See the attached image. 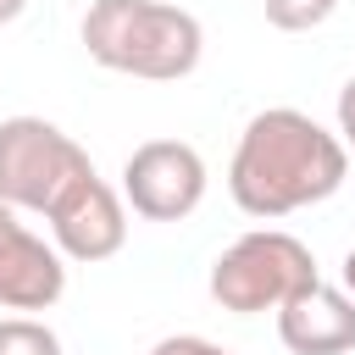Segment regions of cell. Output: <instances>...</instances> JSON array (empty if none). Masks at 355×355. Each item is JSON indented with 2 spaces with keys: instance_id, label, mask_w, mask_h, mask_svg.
Listing matches in <instances>:
<instances>
[{
  "instance_id": "1",
  "label": "cell",
  "mask_w": 355,
  "mask_h": 355,
  "mask_svg": "<svg viewBox=\"0 0 355 355\" xmlns=\"http://www.w3.org/2000/svg\"><path fill=\"white\" fill-rule=\"evenodd\" d=\"M344 166L349 150L322 122H311L294 105H272L250 116L227 166V189L250 216H288L300 205L327 200L344 183Z\"/></svg>"
},
{
  "instance_id": "2",
  "label": "cell",
  "mask_w": 355,
  "mask_h": 355,
  "mask_svg": "<svg viewBox=\"0 0 355 355\" xmlns=\"http://www.w3.org/2000/svg\"><path fill=\"white\" fill-rule=\"evenodd\" d=\"M200 44V22L166 0H94L83 11V50L111 72L172 83L194 72Z\"/></svg>"
},
{
  "instance_id": "3",
  "label": "cell",
  "mask_w": 355,
  "mask_h": 355,
  "mask_svg": "<svg viewBox=\"0 0 355 355\" xmlns=\"http://www.w3.org/2000/svg\"><path fill=\"white\" fill-rule=\"evenodd\" d=\"M311 283H316L311 250L294 233H277V227H255V233L233 239L211 266V300L222 311H239V316L277 311L288 294H300Z\"/></svg>"
},
{
  "instance_id": "4",
  "label": "cell",
  "mask_w": 355,
  "mask_h": 355,
  "mask_svg": "<svg viewBox=\"0 0 355 355\" xmlns=\"http://www.w3.org/2000/svg\"><path fill=\"white\" fill-rule=\"evenodd\" d=\"M89 155L44 116H6L0 122V200L17 211H50V200L78 178Z\"/></svg>"
},
{
  "instance_id": "5",
  "label": "cell",
  "mask_w": 355,
  "mask_h": 355,
  "mask_svg": "<svg viewBox=\"0 0 355 355\" xmlns=\"http://www.w3.org/2000/svg\"><path fill=\"white\" fill-rule=\"evenodd\" d=\"M122 194L150 222H178L205 194V161L183 139H144L122 166Z\"/></svg>"
},
{
  "instance_id": "6",
  "label": "cell",
  "mask_w": 355,
  "mask_h": 355,
  "mask_svg": "<svg viewBox=\"0 0 355 355\" xmlns=\"http://www.w3.org/2000/svg\"><path fill=\"white\" fill-rule=\"evenodd\" d=\"M44 216L55 227V244L72 261H105L128 239V211H122L116 189L105 178H94V166H83L78 178H67V189L50 200Z\"/></svg>"
},
{
  "instance_id": "7",
  "label": "cell",
  "mask_w": 355,
  "mask_h": 355,
  "mask_svg": "<svg viewBox=\"0 0 355 355\" xmlns=\"http://www.w3.org/2000/svg\"><path fill=\"white\" fill-rule=\"evenodd\" d=\"M67 288L61 255L17 222V205L0 200V305L11 311H50Z\"/></svg>"
},
{
  "instance_id": "8",
  "label": "cell",
  "mask_w": 355,
  "mask_h": 355,
  "mask_svg": "<svg viewBox=\"0 0 355 355\" xmlns=\"http://www.w3.org/2000/svg\"><path fill=\"white\" fill-rule=\"evenodd\" d=\"M277 338L294 355H344L355 349V300L316 277L277 305Z\"/></svg>"
},
{
  "instance_id": "9",
  "label": "cell",
  "mask_w": 355,
  "mask_h": 355,
  "mask_svg": "<svg viewBox=\"0 0 355 355\" xmlns=\"http://www.w3.org/2000/svg\"><path fill=\"white\" fill-rule=\"evenodd\" d=\"M0 355H61V338L33 316H6L0 322Z\"/></svg>"
},
{
  "instance_id": "10",
  "label": "cell",
  "mask_w": 355,
  "mask_h": 355,
  "mask_svg": "<svg viewBox=\"0 0 355 355\" xmlns=\"http://www.w3.org/2000/svg\"><path fill=\"white\" fill-rule=\"evenodd\" d=\"M333 6H338V0H266V22L283 28V33H305V28H316Z\"/></svg>"
},
{
  "instance_id": "11",
  "label": "cell",
  "mask_w": 355,
  "mask_h": 355,
  "mask_svg": "<svg viewBox=\"0 0 355 355\" xmlns=\"http://www.w3.org/2000/svg\"><path fill=\"white\" fill-rule=\"evenodd\" d=\"M150 355H227V349L211 344V338H194V333H172V338H161Z\"/></svg>"
},
{
  "instance_id": "12",
  "label": "cell",
  "mask_w": 355,
  "mask_h": 355,
  "mask_svg": "<svg viewBox=\"0 0 355 355\" xmlns=\"http://www.w3.org/2000/svg\"><path fill=\"white\" fill-rule=\"evenodd\" d=\"M338 133H344V144L355 150V78L338 89Z\"/></svg>"
},
{
  "instance_id": "13",
  "label": "cell",
  "mask_w": 355,
  "mask_h": 355,
  "mask_svg": "<svg viewBox=\"0 0 355 355\" xmlns=\"http://www.w3.org/2000/svg\"><path fill=\"white\" fill-rule=\"evenodd\" d=\"M22 6H28V0H0V22H11V17L22 11Z\"/></svg>"
},
{
  "instance_id": "14",
  "label": "cell",
  "mask_w": 355,
  "mask_h": 355,
  "mask_svg": "<svg viewBox=\"0 0 355 355\" xmlns=\"http://www.w3.org/2000/svg\"><path fill=\"white\" fill-rule=\"evenodd\" d=\"M344 288H349V294H355V250H349V255H344Z\"/></svg>"
}]
</instances>
